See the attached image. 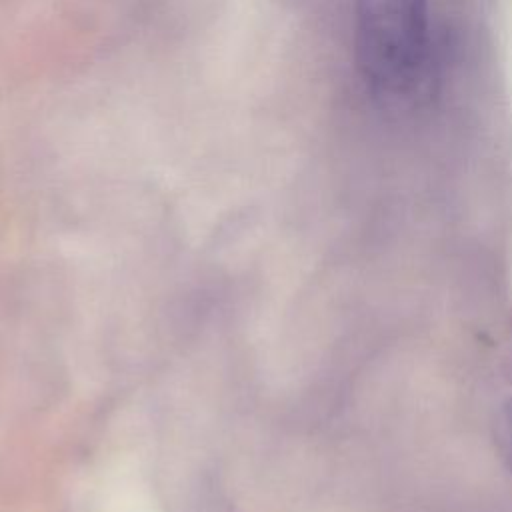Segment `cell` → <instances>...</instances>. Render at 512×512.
<instances>
[{"label": "cell", "instance_id": "cell-1", "mask_svg": "<svg viewBox=\"0 0 512 512\" xmlns=\"http://www.w3.org/2000/svg\"><path fill=\"white\" fill-rule=\"evenodd\" d=\"M354 52L374 92H410L428 56V0H356Z\"/></svg>", "mask_w": 512, "mask_h": 512}, {"label": "cell", "instance_id": "cell-2", "mask_svg": "<svg viewBox=\"0 0 512 512\" xmlns=\"http://www.w3.org/2000/svg\"><path fill=\"white\" fill-rule=\"evenodd\" d=\"M494 440L504 464L512 474V398L504 400L498 406L494 418Z\"/></svg>", "mask_w": 512, "mask_h": 512}]
</instances>
